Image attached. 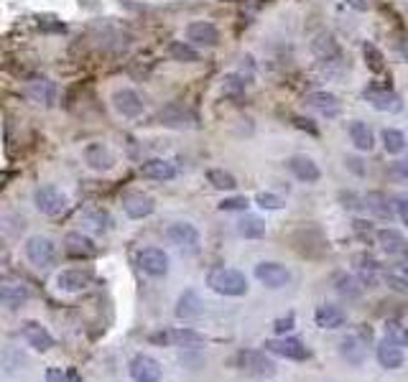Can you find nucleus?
I'll list each match as a JSON object with an SVG mask.
<instances>
[{
	"instance_id": "nucleus-1",
	"label": "nucleus",
	"mask_w": 408,
	"mask_h": 382,
	"mask_svg": "<svg viewBox=\"0 0 408 382\" xmlns=\"http://www.w3.org/2000/svg\"><path fill=\"white\" fill-rule=\"evenodd\" d=\"M207 286L210 291L220 293V296H245L248 291V278L235 270V267H212L207 273Z\"/></svg>"
},
{
	"instance_id": "nucleus-2",
	"label": "nucleus",
	"mask_w": 408,
	"mask_h": 382,
	"mask_svg": "<svg viewBox=\"0 0 408 382\" xmlns=\"http://www.w3.org/2000/svg\"><path fill=\"white\" fill-rule=\"evenodd\" d=\"M23 253H26V257H28V262H31L33 267H38V270H46V267L54 265V262H57V255H59L57 242L46 235L28 237L23 245Z\"/></svg>"
},
{
	"instance_id": "nucleus-3",
	"label": "nucleus",
	"mask_w": 408,
	"mask_h": 382,
	"mask_svg": "<svg viewBox=\"0 0 408 382\" xmlns=\"http://www.w3.org/2000/svg\"><path fill=\"white\" fill-rule=\"evenodd\" d=\"M33 207L46 216H59L67 212V207H69V197H67L62 189H57V186H51V184L38 186V189L33 191Z\"/></svg>"
},
{
	"instance_id": "nucleus-4",
	"label": "nucleus",
	"mask_w": 408,
	"mask_h": 382,
	"mask_svg": "<svg viewBox=\"0 0 408 382\" xmlns=\"http://www.w3.org/2000/svg\"><path fill=\"white\" fill-rule=\"evenodd\" d=\"M266 349L271 354H278L283 359H293V362H304L312 357V349L306 347L301 339L296 337H280V339H268L266 342Z\"/></svg>"
},
{
	"instance_id": "nucleus-5",
	"label": "nucleus",
	"mask_w": 408,
	"mask_h": 382,
	"mask_svg": "<svg viewBox=\"0 0 408 382\" xmlns=\"http://www.w3.org/2000/svg\"><path fill=\"white\" fill-rule=\"evenodd\" d=\"M166 240L176 245L184 253H197L199 250V229L191 222H171L166 227Z\"/></svg>"
},
{
	"instance_id": "nucleus-6",
	"label": "nucleus",
	"mask_w": 408,
	"mask_h": 382,
	"mask_svg": "<svg viewBox=\"0 0 408 382\" xmlns=\"http://www.w3.org/2000/svg\"><path fill=\"white\" fill-rule=\"evenodd\" d=\"M365 102H368L370 108L378 110V112H388V115H395L403 110V100L401 95H395L393 89H385V87H368L363 92Z\"/></svg>"
},
{
	"instance_id": "nucleus-7",
	"label": "nucleus",
	"mask_w": 408,
	"mask_h": 382,
	"mask_svg": "<svg viewBox=\"0 0 408 382\" xmlns=\"http://www.w3.org/2000/svg\"><path fill=\"white\" fill-rule=\"evenodd\" d=\"M255 278L261 280L266 288H278L288 286V280H291V270H288L283 262H276V260H263L255 265Z\"/></svg>"
},
{
	"instance_id": "nucleus-8",
	"label": "nucleus",
	"mask_w": 408,
	"mask_h": 382,
	"mask_svg": "<svg viewBox=\"0 0 408 382\" xmlns=\"http://www.w3.org/2000/svg\"><path fill=\"white\" fill-rule=\"evenodd\" d=\"M113 108L115 112L123 115V117H140L143 110H146V102H143V97H140L135 89L120 87L113 92Z\"/></svg>"
},
{
	"instance_id": "nucleus-9",
	"label": "nucleus",
	"mask_w": 408,
	"mask_h": 382,
	"mask_svg": "<svg viewBox=\"0 0 408 382\" xmlns=\"http://www.w3.org/2000/svg\"><path fill=\"white\" fill-rule=\"evenodd\" d=\"M84 156V163L92 168V171L97 173H108L113 171V166H115V153L110 151L105 143H100V140H92V143H87L82 151Z\"/></svg>"
},
{
	"instance_id": "nucleus-10",
	"label": "nucleus",
	"mask_w": 408,
	"mask_h": 382,
	"mask_svg": "<svg viewBox=\"0 0 408 382\" xmlns=\"http://www.w3.org/2000/svg\"><path fill=\"white\" fill-rule=\"evenodd\" d=\"M286 166H288V171L293 173V178L301 181V184H317L319 178H322L319 163L312 158V156H304V153H293L291 158L286 161Z\"/></svg>"
},
{
	"instance_id": "nucleus-11",
	"label": "nucleus",
	"mask_w": 408,
	"mask_h": 382,
	"mask_svg": "<svg viewBox=\"0 0 408 382\" xmlns=\"http://www.w3.org/2000/svg\"><path fill=\"white\" fill-rule=\"evenodd\" d=\"M237 367L250 372L253 377H273L276 375V364L268 359L263 352L245 349L237 354Z\"/></svg>"
},
{
	"instance_id": "nucleus-12",
	"label": "nucleus",
	"mask_w": 408,
	"mask_h": 382,
	"mask_svg": "<svg viewBox=\"0 0 408 382\" xmlns=\"http://www.w3.org/2000/svg\"><path fill=\"white\" fill-rule=\"evenodd\" d=\"M138 267L151 278H161L169 273V255L161 248H143L138 253Z\"/></svg>"
},
{
	"instance_id": "nucleus-13",
	"label": "nucleus",
	"mask_w": 408,
	"mask_h": 382,
	"mask_svg": "<svg viewBox=\"0 0 408 382\" xmlns=\"http://www.w3.org/2000/svg\"><path fill=\"white\" fill-rule=\"evenodd\" d=\"M130 377H133V382H161L164 369H161V364L153 357L135 354L130 359Z\"/></svg>"
},
{
	"instance_id": "nucleus-14",
	"label": "nucleus",
	"mask_w": 408,
	"mask_h": 382,
	"mask_svg": "<svg viewBox=\"0 0 408 382\" xmlns=\"http://www.w3.org/2000/svg\"><path fill=\"white\" fill-rule=\"evenodd\" d=\"M28 299H31V291H28V286H26L23 280L16 278L0 280V303L6 306V308H21Z\"/></svg>"
},
{
	"instance_id": "nucleus-15",
	"label": "nucleus",
	"mask_w": 408,
	"mask_h": 382,
	"mask_svg": "<svg viewBox=\"0 0 408 382\" xmlns=\"http://www.w3.org/2000/svg\"><path fill=\"white\" fill-rule=\"evenodd\" d=\"M21 334H23L26 344L36 352H49L51 347H54V337H51V331L46 329L41 321H33V318L31 321H23Z\"/></svg>"
},
{
	"instance_id": "nucleus-16",
	"label": "nucleus",
	"mask_w": 408,
	"mask_h": 382,
	"mask_svg": "<svg viewBox=\"0 0 408 382\" xmlns=\"http://www.w3.org/2000/svg\"><path fill=\"white\" fill-rule=\"evenodd\" d=\"M186 41L191 46H217L220 44V31L210 21H194L186 25Z\"/></svg>"
},
{
	"instance_id": "nucleus-17",
	"label": "nucleus",
	"mask_w": 408,
	"mask_h": 382,
	"mask_svg": "<svg viewBox=\"0 0 408 382\" xmlns=\"http://www.w3.org/2000/svg\"><path fill=\"white\" fill-rule=\"evenodd\" d=\"M352 267H355V275L363 280L365 288L378 286V280H380V262H378L373 255L368 253L355 255V257H352Z\"/></svg>"
},
{
	"instance_id": "nucleus-18",
	"label": "nucleus",
	"mask_w": 408,
	"mask_h": 382,
	"mask_svg": "<svg viewBox=\"0 0 408 382\" xmlns=\"http://www.w3.org/2000/svg\"><path fill=\"white\" fill-rule=\"evenodd\" d=\"M92 283V275L82 267H69L57 275V288L62 293H82Z\"/></svg>"
},
{
	"instance_id": "nucleus-19",
	"label": "nucleus",
	"mask_w": 408,
	"mask_h": 382,
	"mask_svg": "<svg viewBox=\"0 0 408 382\" xmlns=\"http://www.w3.org/2000/svg\"><path fill=\"white\" fill-rule=\"evenodd\" d=\"M123 209H125V214L130 216V219H146V216L153 214V209H156V202H153V197L143 194V191H133V194H125Z\"/></svg>"
},
{
	"instance_id": "nucleus-20",
	"label": "nucleus",
	"mask_w": 408,
	"mask_h": 382,
	"mask_svg": "<svg viewBox=\"0 0 408 382\" xmlns=\"http://www.w3.org/2000/svg\"><path fill=\"white\" fill-rule=\"evenodd\" d=\"M153 344H174V347H191V344L204 342V337L194 329H171L161 331V334H151Z\"/></svg>"
},
{
	"instance_id": "nucleus-21",
	"label": "nucleus",
	"mask_w": 408,
	"mask_h": 382,
	"mask_svg": "<svg viewBox=\"0 0 408 382\" xmlns=\"http://www.w3.org/2000/svg\"><path fill=\"white\" fill-rule=\"evenodd\" d=\"M309 102V108L317 110L322 117H337L342 112V102H339L337 95H332V92H324V89H319V92H312V95L306 97Z\"/></svg>"
},
{
	"instance_id": "nucleus-22",
	"label": "nucleus",
	"mask_w": 408,
	"mask_h": 382,
	"mask_svg": "<svg viewBox=\"0 0 408 382\" xmlns=\"http://www.w3.org/2000/svg\"><path fill=\"white\" fill-rule=\"evenodd\" d=\"M64 253L69 257H76V260H84V257H92L97 253V248L92 237L82 235V232H69L64 237Z\"/></svg>"
},
{
	"instance_id": "nucleus-23",
	"label": "nucleus",
	"mask_w": 408,
	"mask_h": 382,
	"mask_svg": "<svg viewBox=\"0 0 408 382\" xmlns=\"http://www.w3.org/2000/svg\"><path fill=\"white\" fill-rule=\"evenodd\" d=\"M28 97L38 105H44V108H51L57 102V84L46 76H33L28 82Z\"/></svg>"
},
{
	"instance_id": "nucleus-24",
	"label": "nucleus",
	"mask_w": 408,
	"mask_h": 382,
	"mask_svg": "<svg viewBox=\"0 0 408 382\" xmlns=\"http://www.w3.org/2000/svg\"><path fill=\"white\" fill-rule=\"evenodd\" d=\"M314 321H317L319 329H339V326H344V321H347V313H344L339 306L322 303L317 306V311H314Z\"/></svg>"
},
{
	"instance_id": "nucleus-25",
	"label": "nucleus",
	"mask_w": 408,
	"mask_h": 382,
	"mask_svg": "<svg viewBox=\"0 0 408 382\" xmlns=\"http://www.w3.org/2000/svg\"><path fill=\"white\" fill-rule=\"evenodd\" d=\"M140 173L151 181H169V178L176 176V166L169 158H148L140 166Z\"/></svg>"
},
{
	"instance_id": "nucleus-26",
	"label": "nucleus",
	"mask_w": 408,
	"mask_h": 382,
	"mask_svg": "<svg viewBox=\"0 0 408 382\" xmlns=\"http://www.w3.org/2000/svg\"><path fill=\"white\" fill-rule=\"evenodd\" d=\"M347 133H350V140L352 146L357 148V151H373L375 148V133H373V127L368 125V122L363 120H352L350 127H347Z\"/></svg>"
},
{
	"instance_id": "nucleus-27",
	"label": "nucleus",
	"mask_w": 408,
	"mask_h": 382,
	"mask_svg": "<svg viewBox=\"0 0 408 382\" xmlns=\"http://www.w3.org/2000/svg\"><path fill=\"white\" fill-rule=\"evenodd\" d=\"M375 357L382 369H398L403 364V347L388 342V339H382L375 347Z\"/></svg>"
},
{
	"instance_id": "nucleus-28",
	"label": "nucleus",
	"mask_w": 408,
	"mask_h": 382,
	"mask_svg": "<svg viewBox=\"0 0 408 382\" xmlns=\"http://www.w3.org/2000/svg\"><path fill=\"white\" fill-rule=\"evenodd\" d=\"M202 299H199V293L197 291H184L181 296H178V301H176V316L178 318H184V321H191V318H197V316H202Z\"/></svg>"
},
{
	"instance_id": "nucleus-29",
	"label": "nucleus",
	"mask_w": 408,
	"mask_h": 382,
	"mask_svg": "<svg viewBox=\"0 0 408 382\" xmlns=\"http://www.w3.org/2000/svg\"><path fill=\"white\" fill-rule=\"evenodd\" d=\"M378 245H380L382 250L388 255H401V253H406L408 250V242H406V237L398 232V229H393V227H385V229H378Z\"/></svg>"
},
{
	"instance_id": "nucleus-30",
	"label": "nucleus",
	"mask_w": 408,
	"mask_h": 382,
	"mask_svg": "<svg viewBox=\"0 0 408 382\" xmlns=\"http://www.w3.org/2000/svg\"><path fill=\"white\" fill-rule=\"evenodd\" d=\"M339 352H342V357L350 364H363L365 357H368V349H365V344L360 342V337H357V334L344 337L342 342H339Z\"/></svg>"
},
{
	"instance_id": "nucleus-31",
	"label": "nucleus",
	"mask_w": 408,
	"mask_h": 382,
	"mask_svg": "<svg viewBox=\"0 0 408 382\" xmlns=\"http://www.w3.org/2000/svg\"><path fill=\"white\" fill-rule=\"evenodd\" d=\"M334 283H337V293H342L344 299H360L365 291L363 280L357 278V275L352 273H337V278H334Z\"/></svg>"
},
{
	"instance_id": "nucleus-32",
	"label": "nucleus",
	"mask_w": 408,
	"mask_h": 382,
	"mask_svg": "<svg viewBox=\"0 0 408 382\" xmlns=\"http://www.w3.org/2000/svg\"><path fill=\"white\" fill-rule=\"evenodd\" d=\"M365 202H368L365 207H368L375 216H380V219H390V216H393V199H388L382 191H373V194H368Z\"/></svg>"
},
{
	"instance_id": "nucleus-33",
	"label": "nucleus",
	"mask_w": 408,
	"mask_h": 382,
	"mask_svg": "<svg viewBox=\"0 0 408 382\" xmlns=\"http://www.w3.org/2000/svg\"><path fill=\"white\" fill-rule=\"evenodd\" d=\"M237 232H240L245 240H261V237L266 235V222H263L261 216L245 214L240 222H237Z\"/></svg>"
},
{
	"instance_id": "nucleus-34",
	"label": "nucleus",
	"mask_w": 408,
	"mask_h": 382,
	"mask_svg": "<svg viewBox=\"0 0 408 382\" xmlns=\"http://www.w3.org/2000/svg\"><path fill=\"white\" fill-rule=\"evenodd\" d=\"M169 57L181 64H197L199 51L197 46H191L189 41H171V44H169Z\"/></svg>"
},
{
	"instance_id": "nucleus-35",
	"label": "nucleus",
	"mask_w": 408,
	"mask_h": 382,
	"mask_svg": "<svg viewBox=\"0 0 408 382\" xmlns=\"http://www.w3.org/2000/svg\"><path fill=\"white\" fill-rule=\"evenodd\" d=\"M380 138H382V148H385L390 156H398V153L406 151V133L398 130V127H385Z\"/></svg>"
},
{
	"instance_id": "nucleus-36",
	"label": "nucleus",
	"mask_w": 408,
	"mask_h": 382,
	"mask_svg": "<svg viewBox=\"0 0 408 382\" xmlns=\"http://www.w3.org/2000/svg\"><path fill=\"white\" fill-rule=\"evenodd\" d=\"M82 222L87 224L92 232H108L113 219H110V214L105 209H87L82 214Z\"/></svg>"
},
{
	"instance_id": "nucleus-37",
	"label": "nucleus",
	"mask_w": 408,
	"mask_h": 382,
	"mask_svg": "<svg viewBox=\"0 0 408 382\" xmlns=\"http://www.w3.org/2000/svg\"><path fill=\"white\" fill-rule=\"evenodd\" d=\"M204 176H207V181H210V184L215 186V189H220V191H232L237 186L235 176H232L230 171H225V168H210Z\"/></svg>"
},
{
	"instance_id": "nucleus-38",
	"label": "nucleus",
	"mask_w": 408,
	"mask_h": 382,
	"mask_svg": "<svg viewBox=\"0 0 408 382\" xmlns=\"http://www.w3.org/2000/svg\"><path fill=\"white\" fill-rule=\"evenodd\" d=\"M382 334H385V339H388V342L398 344V347H408V326H403L398 318H388V321H385Z\"/></svg>"
},
{
	"instance_id": "nucleus-39",
	"label": "nucleus",
	"mask_w": 408,
	"mask_h": 382,
	"mask_svg": "<svg viewBox=\"0 0 408 382\" xmlns=\"http://www.w3.org/2000/svg\"><path fill=\"white\" fill-rule=\"evenodd\" d=\"M255 204H258L261 209H268V212H278V209H283V207H286L283 197L271 194V191H258V194H255Z\"/></svg>"
},
{
	"instance_id": "nucleus-40",
	"label": "nucleus",
	"mask_w": 408,
	"mask_h": 382,
	"mask_svg": "<svg viewBox=\"0 0 408 382\" xmlns=\"http://www.w3.org/2000/svg\"><path fill=\"white\" fill-rule=\"evenodd\" d=\"M314 51H317L319 57L329 59L332 54H337V41H334V36H329V33H322V36H317V41H314Z\"/></svg>"
},
{
	"instance_id": "nucleus-41",
	"label": "nucleus",
	"mask_w": 408,
	"mask_h": 382,
	"mask_svg": "<svg viewBox=\"0 0 408 382\" xmlns=\"http://www.w3.org/2000/svg\"><path fill=\"white\" fill-rule=\"evenodd\" d=\"M382 280L388 283L390 291H395V293H408V275H403L401 270L385 273V275H382Z\"/></svg>"
},
{
	"instance_id": "nucleus-42",
	"label": "nucleus",
	"mask_w": 408,
	"mask_h": 382,
	"mask_svg": "<svg viewBox=\"0 0 408 382\" xmlns=\"http://www.w3.org/2000/svg\"><path fill=\"white\" fill-rule=\"evenodd\" d=\"M365 59H368V66L373 71H382V66H385V64H382V57H380V51L375 49V46L373 44H365Z\"/></svg>"
},
{
	"instance_id": "nucleus-43",
	"label": "nucleus",
	"mask_w": 408,
	"mask_h": 382,
	"mask_svg": "<svg viewBox=\"0 0 408 382\" xmlns=\"http://www.w3.org/2000/svg\"><path fill=\"white\" fill-rule=\"evenodd\" d=\"M248 199L245 197H227L220 202V209L222 212H242V209H248Z\"/></svg>"
},
{
	"instance_id": "nucleus-44",
	"label": "nucleus",
	"mask_w": 408,
	"mask_h": 382,
	"mask_svg": "<svg viewBox=\"0 0 408 382\" xmlns=\"http://www.w3.org/2000/svg\"><path fill=\"white\" fill-rule=\"evenodd\" d=\"M390 176H393L395 181L406 184V181H408V156H406V158L393 161V166H390Z\"/></svg>"
},
{
	"instance_id": "nucleus-45",
	"label": "nucleus",
	"mask_w": 408,
	"mask_h": 382,
	"mask_svg": "<svg viewBox=\"0 0 408 382\" xmlns=\"http://www.w3.org/2000/svg\"><path fill=\"white\" fill-rule=\"evenodd\" d=\"M242 89H245V82H242L240 74H230L225 79V92H230V95H240Z\"/></svg>"
},
{
	"instance_id": "nucleus-46",
	"label": "nucleus",
	"mask_w": 408,
	"mask_h": 382,
	"mask_svg": "<svg viewBox=\"0 0 408 382\" xmlns=\"http://www.w3.org/2000/svg\"><path fill=\"white\" fill-rule=\"evenodd\" d=\"M291 122H293V125H296V127H299V130H304V133L314 135V138H317V135H319L317 125H314L312 120H306V117H301V115H293V117H291Z\"/></svg>"
},
{
	"instance_id": "nucleus-47",
	"label": "nucleus",
	"mask_w": 408,
	"mask_h": 382,
	"mask_svg": "<svg viewBox=\"0 0 408 382\" xmlns=\"http://www.w3.org/2000/svg\"><path fill=\"white\" fill-rule=\"evenodd\" d=\"M293 321H296V318H293V313H288V316L276 318V321H273L276 334H280V337H283V334H288V331H291V326H293Z\"/></svg>"
},
{
	"instance_id": "nucleus-48",
	"label": "nucleus",
	"mask_w": 408,
	"mask_h": 382,
	"mask_svg": "<svg viewBox=\"0 0 408 382\" xmlns=\"http://www.w3.org/2000/svg\"><path fill=\"white\" fill-rule=\"evenodd\" d=\"M393 204H395V214H398V219L408 227V197H395Z\"/></svg>"
},
{
	"instance_id": "nucleus-49",
	"label": "nucleus",
	"mask_w": 408,
	"mask_h": 382,
	"mask_svg": "<svg viewBox=\"0 0 408 382\" xmlns=\"http://www.w3.org/2000/svg\"><path fill=\"white\" fill-rule=\"evenodd\" d=\"M46 382H67V369L49 367L46 369Z\"/></svg>"
},
{
	"instance_id": "nucleus-50",
	"label": "nucleus",
	"mask_w": 408,
	"mask_h": 382,
	"mask_svg": "<svg viewBox=\"0 0 408 382\" xmlns=\"http://www.w3.org/2000/svg\"><path fill=\"white\" fill-rule=\"evenodd\" d=\"M344 163H347V168H350V171H355L357 176H365V166H363V161H360V158L347 156V158H344Z\"/></svg>"
},
{
	"instance_id": "nucleus-51",
	"label": "nucleus",
	"mask_w": 408,
	"mask_h": 382,
	"mask_svg": "<svg viewBox=\"0 0 408 382\" xmlns=\"http://www.w3.org/2000/svg\"><path fill=\"white\" fill-rule=\"evenodd\" d=\"M344 3H347L352 11H360V13L370 11V0H344Z\"/></svg>"
},
{
	"instance_id": "nucleus-52",
	"label": "nucleus",
	"mask_w": 408,
	"mask_h": 382,
	"mask_svg": "<svg viewBox=\"0 0 408 382\" xmlns=\"http://www.w3.org/2000/svg\"><path fill=\"white\" fill-rule=\"evenodd\" d=\"M398 270H401L403 275H408V250L398 255Z\"/></svg>"
},
{
	"instance_id": "nucleus-53",
	"label": "nucleus",
	"mask_w": 408,
	"mask_h": 382,
	"mask_svg": "<svg viewBox=\"0 0 408 382\" xmlns=\"http://www.w3.org/2000/svg\"><path fill=\"white\" fill-rule=\"evenodd\" d=\"M67 382H82L76 375V369H67Z\"/></svg>"
}]
</instances>
